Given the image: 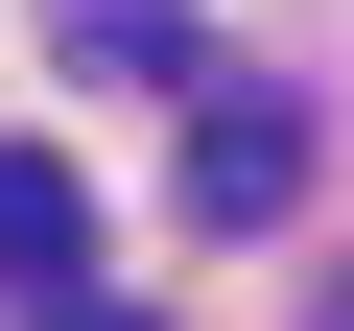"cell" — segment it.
Segmentation results:
<instances>
[{
	"instance_id": "3",
	"label": "cell",
	"mask_w": 354,
	"mask_h": 331,
	"mask_svg": "<svg viewBox=\"0 0 354 331\" xmlns=\"http://www.w3.org/2000/svg\"><path fill=\"white\" fill-rule=\"evenodd\" d=\"M71 71L95 95H213V24L189 0H71Z\"/></svg>"
},
{
	"instance_id": "1",
	"label": "cell",
	"mask_w": 354,
	"mask_h": 331,
	"mask_svg": "<svg viewBox=\"0 0 354 331\" xmlns=\"http://www.w3.org/2000/svg\"><path fill=\"white\" fill-rule=\"evenodd\" d=\"M283 190H307V95H189V213L260 237Z\"/></svg>"
},
{
	"instance_id": "2",
	"label": "cell",
	"mask_w": 354,
	"mask_h": 331,
	"mask_svg": "<svg viewBox=\"0 0 354 331\" xmlns=\"http://www.w3.org/2000/svg\"><path fill=\"white\" fill-rule=\"evenodd\" d=\"M0 284H24V307H71V284H95V190H71L48 142H0Z\"/></svg>"
},
{
	"instance_id": "4",
	"label": "cell",
	"mask_w": 354,
	"mask_h": 331,
	"mask_svg": "<svg viewBox=\"0 0 354 331\" xmlns=\"http://www.w3.org/2000/svg\"><path fill=\"white\" fill-rule=\"evenodd\" d=\"M24 331H142V307H95V284H71V307H24Z\"/></svg>"
}]
</instances>
